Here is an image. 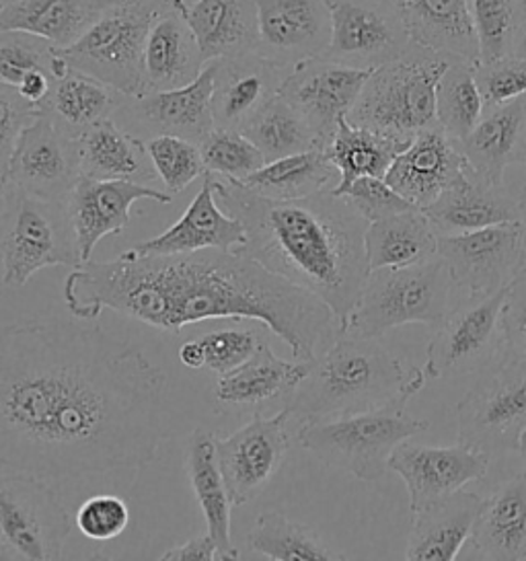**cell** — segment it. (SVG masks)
Listing matches in <instances>:
<instances>
[{"mask_svg": "<svg viewBox=\"0 0 526 561\" xmlns=\"http://www.w3.org/2000/svg\"><path fill=\"white\" fill-rule=\"evenodd\" d=\"M241 133L262 150L267 163L307 150H325L307 119L279 95L267 101L241 128Z\"/></svg>", "mask_w": 526, "mask_h": 561, "instance_id": "ab89813d", "label": "cell"}, {"mask_svg": "<svg viewBox=\"0 0 526 561\" xmlns=\"http://www.w3.org/2000/svg\"><path fill=\"white\" fill-rule=\"evenodd\" d=\"M460 445L490 457L518 453L526 430V356L504 354L457 405Z\"/></svg>", "mask_w": 526, "mask_h": 561, "instance_id": "30bf717a", "label": "cell"}, {"mask_svg": "<svg viewBox=\"0 0 526 561\" xmlns=\"http://www.w3.org/2000/svg\"><path fill=\"white\" fill-rule=\"evenodd\" d=\"M483 497L459 490L413 512L405 560H457L471 539Z\"/></svg>", "mask_w": 526, "mask_h": 561, "instance_id": "83f0119b", "label": "cell"}, {"mask_svg": "<svg viewBox=\"0 0 526 561\" xmlns=\"http://www.w3.org/2000/svg\"><path fill=\"white\" fill-rule=\"evenodd\" d=\"M68 535L70 516L49 481L0 467V560H60Z\"/></svg>", "mask_w": 526, "mask_h": 561, "instance_id": "8fae6325", "label": "cell"}, {"mask_svg": "<svg viewBox=\"0 0 526 561\" xmlns=\"http://www.w3.org/2000/svg\"><path fill=\"white\" fill-rule=\"evenodd\" d=\"M504 354L526 356V282L514 280L502 309Z\"/></svg>", "mask_w": 526, "mask_h": 561, "instance_id": "f5cc1de1", "label": "cell"}, {"mask_svg": "<svg viewBox=\"0 0 526 561\" xmlns=\"http://www.w3.org/2000/svg\"><path fill=\"white\" fill-rule=\"evenodd\" d=\"M65 302L81 321L112 309L167 333L208 319H253L284 340L295 360H317L344 333L321 298L241 251L89 260L66 278Z\"/></svg>", "mask_w": 526, "mask_h": 561, "instance_id": "7a4b0ae2", "label": "cell"}, {"mask_svg": "<svg viewBox=\"0 0 526 561\" xmlns=\"http://www.w3.org/2000/svg\"><path fill=\"white\" fill-rule=\"evenodd\" d=\"M147 149L169 194H180L206 173L199 145L192 140L169 134L152 136L147 140Z\"/></svg>", "mask_w": 526, "mask_h": 561, "instance_id": "f6af8a7d", "label": "cell"}, {"mask_svg": "<svg viewBox=\"0 0 526 561\" xmlns=\"http://www.w3.org/2000/svg\"><path fill=\"white\" fill-rule=\"evenodd\" d=\"M290 68L249 51L218 60L214 79L213 112L218 128L241 130L267 101L279 93Z\"/></svg>", "mask_w": 526, "mask_h": 561, "instance_id": "cb8c5ba5", "label": "cell"}, {"mask_svg": "<svg viewBox=\"0 0 526 561\" xmlns=\"http://www.w3.org/2000/svg\"><path fill=\"white\" fill-rule=\"evenodd\" d=\"M476 79L485 107L526 95V56L479 62Z\"/></svg>", "mask_w": 526, "mask_h": 561, "instance_id": "816d5d0a", "label": "cell"}, {"mask_svg": "<svg viewBox=\"0 0 526 561\" xmlns=\"http://www.w3.org/2000/svg\"><path fill=\"white\" fill-rule=\"evenodd\" d=\"M196 35L204 62L260 51L255 0H197L183 15Z\"/></svg>", "mask_w": 526, "mask_h": 561, "instance_id": "f1b7e54d", "label": "cell"}, {"mask_svg": "<svg viewBox=\"0 0 526 561\" xmlns=\"http://www.w3.org/2000/svg\"><path fill=\"white\" fill-rule=\"evenodd\" d=\"M477 65L450 60L436 89L438 126L450 138L462 142L473 133L485 112V101L476 79Z\"/></svg>", "mask_w": 526, "mask_h": 561, "instance_id": "7bdbcfd3", "label": "cell"}, {"mask_svg": "<svg viewBox=\"0 0 526 561\" xmlns=\"http://www.w3.org/2000/svg\"><path fill=\"white\" fill-rule=\"evenodd\" d=\"M249 547L270 560L328 561L344 560L331 551L311 528L290 520L278 511L263 512L247 535Z\"/></svg>", "mask_w": 526, "mask_h": 561, "instance_id": "60d3db41", "label": "cell"}, {"mask_svg": "<svg viewBox=\"0 0 526 561\" xmlns=\"http://www.w3.org/2000/svg\"><path fill=\"white\" fill-rule=\"evenodd\" d=\"M424 213L441 237L525 220L521 199L514 198L504 183L479 178L471 167Z\"/></svg>", "mask_w": 526, "mask_h": 561, "instance_id": "484cf974", "label": "cell"}, {"mask_svg": "<svg viewBox=\"0 0 526 561\" xmlns=\"http://www.w3.org/2000/svg\"><path fill=\"white\" fill-rule=\"evenodd\" d=\"M450 276L469 297L493 295L516 280L526 262L525 220L479 231L443 234L438 241Z\"/></svg>", "mask_w": 526, "mask_h": 561, "instance_id": "4fadbf2b", "label": "cell"}, {"mask_svg": "<svg viewBox=\"0 0 526 561\" xmlns=\"http://www.w3.org/2000/svg\"><path fill=\"white\" fill-rule=\"evenodd\" d=\"M516 280L526 282V262L523 267H521V272H518V276H516Z\"/></svg>", "mask_w": 526, "mask_h": 561, "instance_id": "94428289", "label": "cell"}, {"mask_svg": "<svg viewBox=\"0 0 526 561\" xmlns=\"http://www.w3.org/2000/svg\"><path fill=\"white\" fill-rule=\"evenodd\" d=\"M42 114L44 110L25 100L15 84L0 83V173L9 165L21 133Z\"/></svg>", "mask_w": 526, "mask_h": 561, "instance_id": "f907efd6", "label": "cell"}, {"mask_svg": "<svg viewBox=\"0 0 526 561\" xmlns=\"http://www.w3.org/2000/svg\"><path fill=\"white\" fill-rule=\"evenodd\" d=\"M389 469L403 479L410 492L411 512L462 490L485 478L490 455L465 445H411L403 440L389 459Z\"/></svg>", "mask_w": 526, "mask_h": 561, "instance_id": "d6986e66", "label": "cell"}, {"mask_svg": "<svg viewBox=\"0 0 526 561\" xmlns=\"http://www.w3.org/2000/svg\"><path fill=\"white\" fill-rule=\"evenodd\" d=\"M167 375L99 325L0 333V467L46 481L142 469L167 440Z\"/></svg>", "mask_w": 526, "mask_h": 561, "instance_id": "6da1fadb", "label": "cell"}, {"mask_svg": "<svg viewBox=\"0 0 526 561\" xmlns=\"http://www.w3.org/2000/svg\"><path fill=\"white\" fill-rule=\"evenodd\" d=\"M155 199L171 204V194L130 180H93L81 175L66 198L77 232L82 262H89L99 241L107 234H119L130 225L132 204Z\"/></svg>", "mask_w": 526, "mask_h": 561, "instance_id": "ffe728a7", "label": "cell"}, {"mask_svg": "<svg viewBox=\"0 0 526 561\" xmlns=\"http://www.w3.org/2000/svg\"><path fill=\"white\" fill-rule=\"evenodd\" d=\"M247 243V231L237 216L225 215L218 206L210 171L204 173L196 198L187 206L180 220L155 239L136 243L126 257L148 255H178L206 249L237 251Z\"/></svg>", "mask_w": 526, "mask_h": 561, "instance_id": "603a6c76", "label": "cell"}, {"mask_svg": "<svg viewBox=\"0 0 526 561\" xmlns=\"http://www.w3.org/2000/svg\"><path fill=\"white\" fill-rule=\"evenodd\" d=\"M159 18L145 7H110L79 42L58 50L72 70L114 87L126 98H142L148 93V34Z\"/></svg>", "mask_w": 526, "mask_h": 561, "instance_id": "9c48e42d", "label": "cell"}, {"mask_svg": "<svg viewBox=\"0 0 526 561\" xmlns=\"http://www.w3.org/2000/svg\"><path fill=\"white\" fill-rule=\"evenodd\" d=\"M159 560L167 561H213L225 560V556L220 553L218 545L213 539L210 533L206 535H197L192 537L185 543L175 545L169 551H164Z\"/></svg>", "mask_w": 526, "mask_h": 561, "instance_id": "db71d44e", "label": "cell"}, {"mask_svg": "<svg viewBox=\"0 0 526 561\" xmlns=\"http://www.w3.org/2000/svg\"><path fill=\"white\" fill-rule=\"evenodd\" d=\"M260 51L282 67L325 54L331 42L328 0H255Z\"/></svg>", "mask_w": 526, "mask_h": 561, "instance_id": "7402d4cb", "label": "cell"}, {"mask_svg": "<svg viewBox=\"0 0 526 561\" xmlns=\"http://www.w3.org/2000/svg\"><path fill=\"white\" fill-rule=\"evenodd\" d=\"M0 185L2 284L21 288L44 267H79L81 249L66 199L39 198L13 183Z\"/></svg>", "mask_w": 526, "mask_h": 561, "instance_id": "8992f818", "label": "cell"}, {"mask_svg": "<svg viewBox=\"0 0 526 561\" xmlns=\"http://www.w3.org/2000/svg\"><path fill=\"white\" fill-rule=\"evenodd\" d=\"M340 180L342 171L329 161L325 150H307L265 163L243 183L262 198L288 202L333 192Z\"/></svg>", "mask_w": 526, "mask_h": 561, "instance_id": "74e56055", "label": "cell"}, {"mask_svg": "<svg viewBox=\"0 0 526 561\" xmlns=\"http://www.w3.org/2000/svg\"><path fill=\"white\" fill-rule=\"evenodd\" d=\"M81 175L77 138H70L52 117L42 114L19 136L0 183H13L39 198L66 199Z\"/></svg>", "mask_w": 526, "mask_h": 561, "instance_id": "e0dca14e", "label": "cell"}, {"mask_svg": "<svg viewBox=\"0 0 526 561\" xmlns=\"http://www.w3.org/2000/svg\"><path fill=\"white\" fill-rule=\"evenodd\" d=\"M411 142L413 140L358 128L347 119H342L338 133L325 149L329 161L342 171V180L333 194L344 196L345 190L361 178H387L395 159Z\"/></svg>", "mask_w": 526, "mask_h": 561, "instance_id": "f35d334b", "label": "cell"}, {"mask_svg": "<svg viewBox=\"0 0 526 561\" xmlns=\"http://www.w3.org/2000/svg\"><path fill=\"white\" fill-rule=\"evenodd\" d=\"M460 150L479 178L504 183L506 167L526 163V95L488 105Z\"/></svg>", "mask_w": 526, "mask_h": 561, "instance_id": "4316f807", "label": "cell"}, {"mask_svg": "<svg viewBox=\"0 0 526 561\" xmlns=\"http://www.w3.org/2000/svg\"><path fill=\"white\" fill-rule=\"evenodd\" d=\"M54 84V77L44 72V70H35L30 72L21 83L15 84L19 93L27 101H32L35 105H39L44 110V103L48 100L49 91Z\"/></svg>", "mask_w": 526, "mask_h": 561, "instance_id": "11a10c76", "label": "cell"}, {"mask_svg": "<svg viewBox=\"0 0 526 561\" xmlns=\"http://www.w3.org/2000/svg\"><path fill=\"white\" fill-rule=\"evenodd\" d=\"M204 67L206 62L187 19L173 11L155 21L145 54L148 93L194 83Z\"/></svg>", "mask_w": 526, "mask_h": 561, "instance_id": "836d02e7", "label": "cell"}, {"mask_svg": "<svg viewBox=\"0 0 526 561\" xmlns=\"http://www.w3.org/2000/svg\"><path fill=\"white\" fill-rule=\"evenodd\" d=\"M405 27L411 44L450 60L479 65V37L471 0H385Z\"/></svg>", "mask_w": 526, "mask_h": 561, "instance_id": "d4e9b609", "label": "cell"}, {"mask_svg": "<svg viewBox=\"0 0 526 561\" xmlns=\"http://www.w3.org/2000/svg\"><path fill=\"white\" fill-rule=\"evenodd\" d=\"M410 401L403 397L370 412L305 424L298 428V443L329 469L377 481L389 469L395 448L430 428L427 420L405 412Z\"/></svg>", "mask_w": 526, "mask_h": 561, "instance_id": "ba28073f", "label": "cell"}, {"mask_svg": "<svg viewBox=\"0 0 526 561\" xmlns=\"http://www.w3.org/2000/svg\"><path fill=\"white\" fill-rule=\"evenodd\" d=\"M521 206H523V213H525V225H526V185L521 192Z\"/></svg>", "mask_w": 526, "mask_h": 561, "instance_id": "91938a15", "label": "cell"}, {"mask_svg": "<svg viewBox=\"0 0 526 561\" xmlns=\"http://www.w3.org/2000/svg\"><path fill=\"white\" fill-rule=\"evenodd\" d=\"M210 175L218 202L245 227L247 243L237 251L321 298L344 331L370 274L368 220L333 192L274 202L239 180Z\"/></svg>", "mask_w": 526, "mask_h": 561, "instance_id": "3957f363", "label": "cell"}, {"mask_svg": "<svg viewBox=\"0 0 526 561\" xmlns=\"http://www.w3.org/2000/svg\"><path fill=\"white\" fill-rule=\"evenodd\" d=\"M288 412L263 417L260 413L227 438L216 436V459L232 506H245L276 478L290 448Z\"/></svg>", "mask_w": 526, "mask_h": 561, "instance_id": "2e32d148", "label": "cell"}, {"mask_svg": "<svg viewBox=\"0 0 526 561\" xmlns=\"http://www.w3.org/2000/svg\"><path fill=\"white\" fill-rule=\"evenodd\" d=\"M107 9V0H15L0 7V32L39 35L62 50L79 42Z\"/></svg>", "mask_w": 526, "mask_h": 561, "instance_id": "1f68e13d", "label": "cell"}, {"mask_svg": "<svg viewBox=\"0 0 526 561\" xmlns=\"http://www.w3.org/2000/svg\"><path fill=\"white\" fill-rule=\"evenodd\" d=\"M373 70L375 68L345 67L323 56H311L290 68L278 95L307 119L323 149H328L342 119L361 98Z\"/></svg>", "mask_w": 526, "mask_h": 561, "instance_id": "5bb4252c", "label": "cell"}, {"mask_svg": "<svg viewBox=\"0 0 526 561\" xmlns=\"http://www.w3.org/2000/svg\"><path fill=\"white\" fill-rule=\"evenodd\" d=\"M455 288L459 286L441 255L422 264L373 270L344 333L378 340L387 331L410 323L438 328L455 309Z\"/></svg>", "mask_w": 526, "mask_h": 561, "instance_id": "52a82bcc", "label": "cell"}, {"mask_svg": "<svg viewBox=\"0 0 526 561\" xmlns=\"http://www.w3.org/2000/svg\"><path fill=\"white\" fill-rule=\"evenodd\" d=\"M328 2L331 42L323 58L345 67L378 68L410 48V35L385 0Z\"/></svg>", "mask_w": 526, "mask_h": 561, "instance_id": "9a60e30c", "label": "cell"}, {"mask_svg": "<svg viewBox=\"0 0 526 561\" xmlns=\"http://www.w3.org/2000/svg\"><path fill=\"white\" fill-rule=\"evenodd\" d=\"M469 543L483 560H526V473L483 500Z\"/></svg>", "mask_w": 526, "mask_h": 561, "instance_id": "4dcf8cb0", "label": "cell"}, {"mask_svg": "<svg viewBox=\"0 0 526 561\" xmlns=\"http://www.w3.org/2000/svg\"><path fill=\"white\" fill-rule=\"evenodd\" d=\"M450 58L411 44L391 62L375 68L347 122L373 133L413 140L438 126L436 89Z\"/></svg>", "mask_w": 526, "mask_h": 561, "instance_id": "5b68a950", "label": "cell"}, {"mask_svg": "<svg viewBox=\"0 0 526 561\" xmlns=\"http://www.w3.org/2000/svg\"><path fill=\"white\" fill-rule=\"evenodd\" d=\"M199 150L206 171L239 182H243L267 163L262 150L258 149L245 134L230 128L216 126L213 133L199 142Z\"/></svg>", "mask_w": 526, "mask_h": 561, "instance_id": "ee69618b", "label": "cell"}, {"mask_svg": "<svg viewBox=\"0 0 526 561\" xmlns=\"http://www.w3.org/2000/svg\"><path fill=\"white\" fill-rule=\"evenodd\" d=\"M311 370V360L288 363L262 340L258 352L239 368L222 375L214 397L225 405H253L278 396H290Z\"/></svg>", "mask_w": 526, "mask_h": 561, "instance_id": "e575fe53", "label": "cell"}, {"mask_svg": "<svg viewBox=\"0 0 526 561\" xmlns=\"http://www.w3.org/2000/svg\"><path fill=\"white\" fill-rule=\"evenodd\" d=\"M11 2H15V0H0V7H7V4H11Z\"/></svg>", "mask_w": 526, "mask_h": 561, "instance_id": "6125c7cd", "label": "cell"}, {"mask_svg": "<svg viewBox=\"0 0 526 561\" xmlns=\"http://www.w3.org/2000/svg\"><path fill=\"white\" fill-rule=\"evenodd\" d=\"M185 471L199 511L206 518L208 533L213 535L220 553L225 560H239L241 553L230 537V508L235 506L220 473V465L216 459V436L210 430L196 428L190 434L185 448Z\"/></svg>", "mask_w": 526, "mask_h": 561, "instance_id": "d6a6232c", "label": "cell"}, {"mask_svg": "<svg viewBox=\"0 0 526 561\" xmlns=\"http://www.w3.org/2000/svg\"><path fill=\"white\" fill-rule=\"evenodd\" d=\"M525 165H526V163H525Z\"/></svg>", "mask_w": 526, "mask_h": 561, "instance_id": "be15d7a7", "label": "cell"}, {"mask_svg": "<svg viewBox=\"0 0 526 561\" xmlns=\"http://www.w3.org/2000/svg\"><path fill=\"white\" fill-rule=\"evenodd\" d=\"M467 169L469 163L459 142L441 126H432L418 134L395 159L385 180L415 208L424 210L459 182Z\"/></svg>", "mask_w": 526, "mask_h": 561, "instance_id": "44dd1931", "label": "cell"}, {"mask_svg": "<svg viewBox=\"0 0 526 561\" xmlns=\"http://www.w3.org/2000/svg\"><path fill=\"white\" fill-rule=\"evenodd\" d=\"M438 241L441 234L420 208L370 222L364 234L370 272L427 262L438 255Z\"/></svg>", "mask_w": 526, "mask_h": 561, "instance_id": "d590c367", "label": "cell"}, {"mask_svg": "<svg viewBox=\"0 0 526 561\" xmlns=\"http://www.w3.org/2000/svg\"><path fill=\"white\" fill-rule=\"evenodd\" d=\"M426 373L405 366L377 337L342 333L311 360V370L288 396L284 410L293 426L328 422L411 399L426 385Z\"/></svg>", "mask_w": 526, "mask_h": 561, "instance_id": "277c9868", "label": "cell"}, {"mask_svg": "<svg viewBox=\"0 0 526 561\" xmlns=\"http://www.w3.org/2000/svg\"><path fill=\"white\" fill-rule=\"evenodd\" d=\"M479 62L526 56V0H471Z\"/></svg>", "mask_w": 526, "mask_h": 561, "instance_id": "b9f144b4", "label": "cell"}, {"mask_svg": "<svg viewBox=\"0 0 526 561\" xmlns=\"http://www.w3.org/2000/svg\"><path fill=\"white\" fill-rule=\"evenodd\" d=\"M196 2L197 0H107L110 7H145L150 11H157L159 15L173 13V11L185 15L190 7H194Z\"/></svg>", "mask_w": 526, "mask_h": 561, "instance_id": "9f6ffc18", "label": "cell"}, {"mask_svg": "<svg viewBox=\"0 0 526 561\" xmlns=\"http://www.w3.org/2000/svg\"><path fill=\"white\" fill-rule=\"evenodd\" d=\"M510 288L512 284L493 295L469 297L448 313L427 344V379L476 375L502 356V309Z\"/></svg>", "mask_w": 526, "mask_h": 561, "instance_id": "7c38bea8", "label": "cell"}, {"mask_svg": "<svg viewBox=\"0 0 526 561\" xmlns=\"http://www.w3.org/2000/svg\"><path fill=\"white\" fill-rule=\"evenodd\" d=\"M218 60L208 62L194 83L169 91L128 98L117 110L124 128L152 136H180L199 145L216 128L213 112L214 79Z\"/></svg>", "mask_w": 526, "mask_h": 561, "instance_id": "ac0fdd59", "label": "cell"}, {"mask_svg": "<svg viewBox=\"0 0 526 561\" xmlns=\"http://www.w3.org/2000/svg\"><path fill=\"white\" fill-rule=\"evenodd\" d=\"M199 342L206 352V368L222 377L245 364L258 352L262 337L253 331L222 330L206 333Z\"/></svg>", "mask_w": 526, "mask_h": 561, "instance_id": "681fc988", "label": "cell"}, {"mask_svg": "<svg viewBox=\"0 0 526 561\" xmlns=\"http://www.w3.org/2000/svg\"><path fill=\"white\" fill-rule=\"evenodd\" d=\"M344 198L370 222L415 208L385 178H361L345 190Z\"/></svg>", "mask_w": 526, "mask_h": 561, "instance_id": "c3c4849f", "label": "cell"}, {"mask_svg": "<svg viewBox=\"0 0 526 561\" xmlns=\"http://www.w3.org/2000/svg\"><path fill=\"white\" fill-rule=\"evenodd\" d=\"M128 525L130 508L119 495H91L77 511V527L87 539L98 543L117 539Z\"/></svg>", "mask_w": 526, "mask_h": 561, "instance_id": "7dc6e473", "label": "cell"}, {"mask_svg": "<svg viewBox=\"0 0 526 561\" xmlns=\"http://www.w3.org/2000/svg\"><path fill=\"white\" fill-rule=\"evenodd\" d=\"M56 51L58 48L39 35L0 32V83L19 84L35 70L52 75Z\"/></svg>", "mask_w": 526, "mask_h": 561, "instance_id": "bcb514c9", "label": "cell"}, {"mask_svg": "<svg viewBox=\"0 0 526 561\" xmlns=\"http://www.w3.org/2000/svg\"><path fill=\"white\" fill-rule=\"evenodd\" d=\"M180 360L183 366L194 368V370L204 368V366H206V352H204L202 342H199V340L185 342V344L180 347Z\"/></svg>", "mask_w": 526, "mask_h": 561, "instance_id": "6f0895ef", "label": "cell"}, {"mask_svg": "<svg viewBox=\"0 0 526 561\" xmlns=\"http://www.w3.org/2000/svg\"><path fill=\"white\" fill-rule=\"evenodd\" d=\"M518 455H521V459H523L526 473V430L523 432V436H521V443H518Z\"/></svg>", "mask_w": 526, "mask_h": 561, "instance_id": "680465c9", "label": "cell"}, {"mask_svg": "<svg viewBox=\"0 0 526 561\" xmlns=\"http://www.w3.org/2000/svg\"><path fill=\"white\" fill-rule=\"evenodd\" d=\"M81 173L93 180L152 182L157 169L148 154L147 140L119 128L105 117L77 138Z\"/></svg>", "mask_w": 526, "mask_h": 561, "instance_id": "f546056e", "label": "cell"}, {"mask_svg": "<svg viewBox=\"0 0 526 561\" xmlns=\"http://www.w3.org/2000/svg\"><path fill=\"white\" fill-rule=\"evenodd\" d=\"M126 100L128 98L114 87L79 70H70L52 84L44 114L70 138H79L93 124L115 116Z\"/></svg>", "mask_w": 526, "mask_h": 561, "instance_id": "8d00e7d4", "label": "cell"}]
</instances>
